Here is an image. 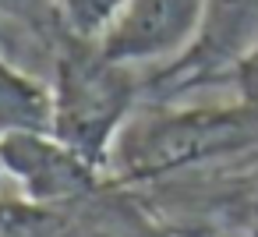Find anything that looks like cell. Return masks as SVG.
I'll return each mask as SVG.
<instances>
[{"mask_svg": "<svg viewBox=\"0 0 258 237\" xmlns=\"http://www.w3.org/2000/svg\"><path fill=\"white\" fill-rule=\"evenodd\" d=\"M0 173H4V166H0Z\"/></svg>", "mask_w": 258, "mask_h": 237, "instance_id": "cell-9", "label": "cell"}, {"mask_svg": "<svg viewBox=\"0 0 258 237\" xmlns=\"http://www.w3.org/2000/svg\"><path fill=\"white\" fill-rule=\"evenodd\" d=\"M71 32L64 0H0V53L46 82Z\"/></svg>", "mask_w": 258, "mask_h": 237, "instance_id": "cell-5", "label": "cell"}, {"mask_svg": "<svg viewBox=\"0 0 258 237\" xmlns=\"http://www.w3.org/2000/svg\"><path fill=\"white\" fill-rule=\"evenodd\" d=\"M124 4V0H64V11L75 32L82 36H99L103 25L113 18V11Z\"/></svg>", "mask_w": 258, "mask_h": 237, "instance_id": "cell-7", "label": "cell"}, {"mask_svg": "<svg viewBox=\"0 0 258 237\" xmlns=\"http://www.w3.org/2000/svg\"><path fill=\"white\" fill-rule=\"evenodd\" d=\"M142 89L145 78L138 68L113 61L96 36L71 32L50 75V131L106 173L117 142L135 117Z\"/></svg>", "mask_w": 258, "mask_h": 237, "instance_id": "cell-1", "label": "cell"}, {"mask_svg": "<svg viewBox=\"0 0 258 237\" xmlns=\"http://www.w3.org/2000/svg\"><path fill=\"white\" fill-rule=\"evenodd\" d=\"M258 142V110L237 106H187L152 110L131 117L124 128L110 170L127 181L163 177L226 152H240Z\"/></svg>", "mask_w": 258, "mask_h": 237, "instance_id": "cell-2", "label": "cell"}, {"mask_svg": "<svg viewBox=\"0 0 258 237\" xmlns=\"http://www.w3.org/2000/svg\"><path fill=\"white\" fill-rule=\"evenodd\" d=\"M202 18L205 0H124L96 39L120 64L166 68L191 50Z\"/></svg>", "mask_w": 258, "mask_h": 237, "instance_id": "cell-3", "label": "cell"}, {"mask_svg": "<svg viewBox=\"0 0 258 237\" xmlns=\"http://www.w3.org/2000/svg\"><path fill=\"white\" fill-rule=\"evenodd\" d=\"M0 166L18 184L22 198L53 209L85 198L99 188L103 170L68 149L53 131H25L0 142Z\"/></svg>", "mask_w": 258, "mask_h": 237, "instance_id": "cell-4", "label": "cell"}, {"mask_svg": "<svg viewBox=\"0 0 258 237\" xmlns=\"http://www.w3.org/2000/svg\"><path fill=\"white\" fill-rule=\"evenodd\" d=\"M233 82L240 89V103L258 110V43L251 46V53L233 68Z\"/></svg>", "mask_w": 258, "mask_h": 237, "instance_id": "cell-8", "label": "cell"}, {"mask_svg": "<svg viewBox=\"0 0 258 237\" xmlns=\"http://www.w3.org/2000/svg\"><path fill=\"white\" fill-rule=\"evenodd\" d=\"M50 82L0 53V142L25 131H50Z\"/></svg>", "mask_w": 258, "mask_h": 237, "instance_id": "cell-6", "label": "cell"}]
</instances>
